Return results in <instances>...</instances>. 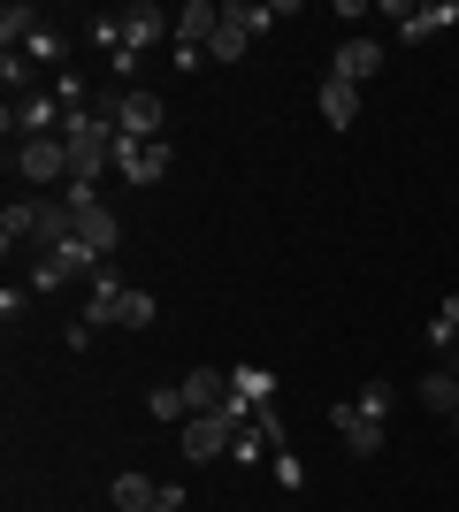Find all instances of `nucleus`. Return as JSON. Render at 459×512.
Returning a JSON list of instances; mask_svg holds the SVG:
<instances>
[{"instance_id": "f257e3e1", "label": "nucleus", "mask_w": 459, "mask_h": 512, "mask_svg": "<svg viewBox=\"0 0 459 512\" xmlns=\"http://www.w3.org/2000/svg\"><path fill=\"white\" fill-rule=\"evenodd\" d=\"M161 314V306H153V291H131V283L123 276H108V268H100V276H85V329H146V321Z\"/></svg>"}, {"instance_id": "f03ea898", "label": "nucleus", "mask_w": 459, "mask_h": 512, "mask_svg": "<svg viewBox=\"0 0 459 512\" xmlns=\"http://www.w3.org/2000/svg\"><path fill=\"white\" fill-rule=\"evenodd\" d=\"M115 23H123V54H108V77H115V85H131L138 62H146V46L176 39V16L161 8V0H131V8H123Z\"/></svg>"}, {"instance_id": "7ed1b4c3", "label": "nucleus", "mask_w": 459, "mask_h": 512, "mask_svg": "<svg viewBox=\"0 0 459 512\" xmlns=\"http://www.w3.org/2000/svg\"><path fill=\"white\" fill-rule=\"evenodd\" d=\"M329 428H337V436H345V451H360V459H368V451H383V428H391V390L368 383L360 398H337V406H329Z\"/></svg>"}, {"instance_id": "20e7f679", "label": "nucleus", "mask_w": 459, "mask_h": 512, "mask_svg": "<svg viewBox=\"0 0 459 512\" xmlns=\"http://www.w3.org/2000/svg\"><path fill=\"white\" fill-rule=\"evenodd\" d=\"M62 199H69V214H77V245H85L92 260H108L115 245H123V222H115V207L92 192V184H69Z\"/></svg>"}, {"instance_id": "39448f33", "label": "nucleus", "mask_w": 459, "mask_h": 512, "mask_svg": "<svg viewBox=\"0 0 459 512\" xmlns=\"http://www.w3.org/2000/svg\"><path fill=\"white\" fill-rule=\"evenodd\" d=\"M230 444H238V413H192V421L176 428V451H184L192 467H207V459H230Z\"/></svg>"}, {"instance_id": "423d86ee", "label": "nucleus", "mask_w": 459, "mask_h": 512, "mask_svg": "<svg viewBox=\"0 0 459 512\" xmlns=\"http://www.w3.org/2000/svg\"><path fill=\"white\" fill-rule=\"evenodd\" d=\"M8 169H16L31 192L69 184V146H62V138H23V146H8Z\"/></svg>"}, {"instance_id": "0eeeda50", "label": "nucleus", "mask_w": 459, "mask_h": 512, "mask_svg": "<svg viewBox=\"0 0 459 512\" xmlns=\"http://www.w3.org/2000/svg\"><path fill=\"white\" fill-rule=\"evenodd\" d=\"M69 130V107L54 100V92H31V100H8V138H62Z\"/></svg>"}, {"instance_id": "6e6552de", "label": "nucleus", "mask_w": 459, "mask_h": 512, "mask_svg": "<svg viewBox=\"0 0 459 512\" xmlns=\"http://www.w3.org/2000/svg\"><path fill=\"white\" fill-rule=\"evenodd\" d=\"M115 130H123V138H161V130H169V107H161V92L123 85V92H115Z\"/></svg>"}, {"instance_id": "1a4fd4ad", "label": "nucleus", "mask_w": 459, "mask_h": 512, "mask_svg": "<svg viewBox=\"0 0 459 512\" xmlns=\"http://www.w3.org/2000/svg\"><path fill=\"white\" fill-rule=\"evenodd\" d=\"M69 276H100V260H92L85 245H77V237H69V245H54V253H39V260H31V291H62Z\"/></svg>"}, {"instance_id": "9d476101", "label": "nucleus", "mask_w": 459, "mask_h": 512, "mask_svg": "<svg viewBox=\"0 0 459 512\" xmlns=\"http://www.w3.org/2000/svg\"><path fill=\"white\" fill-rule=\"evenodd\" d=\"M115 176L138 184V192L161 184V176H169V146H161V138H123V146H115Z\"/></svg>"}, {"instance_id": "9b49d317", "label": "nucleus", "mask_w": 459, "mask_h": 512, "mask_svg": "<svg viewBox=\"0 0 459 512\" xmlns=\"http://www.w3.org/2000/svg\"><path fill=\"white\" fill-rule=\"evenodd\" d=\"M215 31H222V0H184L176 8V54H207Z\"/></svg>"}, {"instance_id": "f8f14e48", "label": "nucleus", "mask_w": 459, "mask_h": 512, "mask_svg": "<svg viewBox=\"0 0 459 512\" xmlns=\"http://www.w3.org/2000/svg\"><path fill=\"white\" fill-rule=\"evenodd\" d=\"M329 77H345V85H368V77H383V46H375V39H337V54H329Z\"/></svg>"}, {"instance_id": "ddd939ff", "label": "nucleus", "mask_w": 459, "mask_h": 512, "mask_svg": "<svg viewBox=\"0 0 459 512\" xmlns=\"http://www.w3.org/2000/svg\"><path fill=\"white\" fill-rule=\"evenodd\" d=\"M31 237H39V199H16V207H0V245H8V260L31 253Z\"/></svg>"}, {"instance_id": "4468645a", "label": "nucleus", "mask_w": 459, "mask_h": 512, "mask_svg": "<svg viewBox=\"0 0 459 512\" xmlns=\"http://www.w3.org/2000/svg\"><path fill=\"white\" fill-rule=\"evenodd\" d=\"M452 23H459V8H452V0H421L414 16L398 23V39H406V46H421V39H437V31H452Z\"/></svg>"}, {"instance_id": "2eb2a0df", "label": "nucleus", "mask_w": 459, "mask_h": 512, "mask_svg": "<svg viewBox=\"0 0 459 512\" xmlns=\"http://www.w3.org/2000/svg\"><path fill=\"white\" fill-rule=\"evenodd\" d=\"M16 54H23L31 69H39V77H62V54H69V39L54 31V23H39V31H31V39H23Z\"/></svg>"}, {"instance_id": "dca6fc26", "label": "nucleus", "mask_w": 459, "mask_h": 512, "mask_svg": "<svg viewBox=\"0 0 459 512\" xmlns=\"http://www.w3.org/2000/svg\"><path fill=\"white\" fill-rule=\"evenodd\" d=\"M322 123H329V130H352V123H360V85L322 77Z\"/></svg>"}, {"instance_id": "f3484780", "label": "nucleus", "mask_w": 459, "mask_h": 512, "mask_svg": "<svg viewBox=\"0 0 459 512\" xmlns=\"http://www.w3.org/2000/svg\"><path fill=\"white\" fill-rule=\"evenodd\" d=\"M414 398L437 413V421H452V406H459V375H452V367H429V375L414 383Z\"/></svg>"}, {"instance_id": "a211bd4d", "label": "nucleus", "mask_w": 459, "mask_h": 512, "mask_svg": "<svg viewBox=\"0 0 459 512\" xmlns=\"http://www.w3.org/2000/svg\"><path fill=\"white\" fill-rule=\"evenodd\" d=\"M108 497H115V512H153L161 482H153V474H115V482H108Z\"/></svg>"}, {"instance_id": "6ab92c4d", "label": "nucleus", "mask_w": 459, "mask_h": 512, "mask_svg": "<svg viewBox=\"0 0 459 512\" xmlns=\"http://www.w3.org/2000/svg\"><path fill=\"white\" fill-rule=\"evenodd\" d=\"M39 8H31V0H8V8H0V39H8V54H16L23 39H31V31H39Z\"/></svg>"}, {"instance_id": "aec40b11", "label": "nucleus", "mask_w": 459, "mask_h": 512, "mask_svg": "<svg viewBox=\"0 0 459 512\" xmlns=\"http://www.w3.org/2000/svg\"><path fill=\"white\" fill-rule=\"evenodd\" d=\"M146 413H153V421H169V428H184V421H192V406H184V383L146 390Z\"/></svg>"}, {"instance_id": "412c9836", "label": "nucleus", "mask_w": 459, "mask_h": 512, "mask_svg": "<svg viewBox=\"0 0 459 512\" xmlns=\"http://www.w3.org/2000/svg\"><path fill=\"white\" fill-rule=\"evenodd\" d=\"M245 46H253V31H245V23H230V16H222V31H215V39H207V62H238Z\"/></svg>"}, {"instance_id": "4be33fe9", "label": "nucleus", "mask_w": 459, "mask_h": 512, "mask_svg": "<svg viewBox=\"0 0 459 512\" xmlns=\"http://www.w3.org/2000/svg\"><path fill=\"white\" fill-rule=\"evenodd\" d=\"M222 16H230V23H245L253 39H268V23L284 16V8H253V0H222Z\"/></svg>"}, {"instance_id": "5701e85b", "label": "nucleus", "mask_w": 459, "mask_h": 512, "mask_svg": "<svg viewBox=\"0 0 459 512\" xmlns=\"http://www.w3.org/2000/svg\"><path fill=\"white\" fill-rule=\"evenodd\" d=\"M429 344H437V352H452V344H459V291L437 306V321H429Z\"/></svg>"}, {"instance_id": "b1692460", "label": "nucleus", "mask_w": 459, "mask_h": 512, "mask_svg": "<svg viewBox=\"0 0 459 512\" xmlns=\"http://www.w3.org/2000/svg\"><path fill=\"white\" fill-rule=\"evenodd\" d=\"M0 314H8V321L31 314V283H8V291H0Z\"/></svg>"}, {"instance_id": "393cba45", "label": "nucleus", "mask_w": 459, "mask_h": 512, "mask_svg": "<svg viewBox=\"0 0 459 512\" xmlns=\"http://www.w3.org/2000/svg\"><path fill=\"white\" fill-rule=\"evenodd\" d=\"M268 467H276V482H284V490H299V482H306V467H299V459H291V451H276Z\"/></svg>"}, {"instance_id": "a878e982", "label": "nucleus", "mask_w": 459, "mask_h": 512, "mask_svg": "<svg viewBox=\"0 0 459 512\" xmlns=\"http://www.w3.org/2000/svg\"><path fill=\"white\" fill-rule=\"evenodd\" d=\"M153 512H192V497L176 490V482H161V497H153Z\"/></svg>"}, {"instance_id": "bb28decb", "label": "nucleus", "mask_w": 459, "mask_h": 512, "mask_svg": "<svg viewBox=\"0 0 459 512\" xmlns=\"http://www.w3.org/2000/svg\"><path fill=\"white\" fill-rule=\"evenodd\" d=\"M444 367H452V375H459V344H452V352H444Z\"/></svg>"}, {"instance_id": "cd10ccee", "label": "nucleus", "mask_w": 459, "mask_h": 512, "mask_svg": "<svg viewBox=\"0 0 459 512\" xmlns=\"http://www.w3.org/2000/svg\"><path fill=\"white\" fill-rule=\"evenodd\" d=\"M444 428H452V436H459V406H452V421H444Z\"/></svg>"}, {"instance_id": "c85d7f7f", "label": "nucleus", "mask_w": 459, "mask_h": 512, "mask_svg": "<svg viewBox=\"0 0 459 512\" xmlns=\"http://www.w3.org/2000/svg\"><path fill=\"white\" fill-rule=\"evenodd\" d=\"M284 512H299V505H284Z\"/></svg>"}]
</instances>
